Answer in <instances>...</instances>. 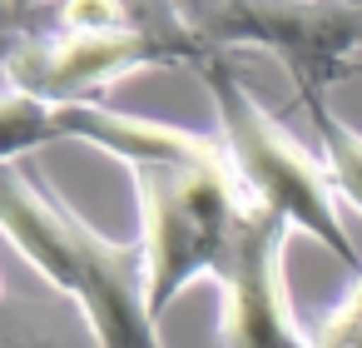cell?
I'll return each instance as SVG.
<instances>
[{
	"instance_id": "obj_1",
	"label": "cell",
	"mask_w": 362,
	"mask_h": 348,
	"mask_svg": "<svg viewBox=\"0 0 362 348\" xmlns=\"http://www.w3.org/2000/svg\"><path fill=\"white\" fill-rule=\"evenodd\" d=\"M0 224L50 288L70 293L85 308L105 348H164L159 313L144 293L139 239L119 244L90 229L45 174L25 169V159L6 164V219Z\"/></svg>"
},
{
	"instance_id": "obj_2",
	"label": "cell",
	"mask_w": 362,
	"mask_h": 348,
	"mask_svg": "<svg viewBox=\"0 0 362 348\" xmlns=\"http://www.w3.org/2000/svg\"><path fill=\"white\" fill-rule=\"evenodd\" d=\"M199 80L214 100L218 115V140L228 150V164L243 184V194L253 204H263L268 214H278L293 234L317 239L337 264L362 274V254L347 234V219L337 209V189L327 174V159L317 150H308L258 95L253 85L223 60V55H204L199 60Z\"/></svg>"
},
{
	"instance_id": "obj_3",
	"label": "cell",
	"mask_w": 362,
	"mask_h": 348,
	"mask_svg": "<svg viewBox=\"0 0 362 348\" xmlns=\"http://www.w3.org/2000/svg\"><path fill=\"white\" fill-rule=\"evenodd\" d=\"M134 174L139 199V249H144V293L149 308H164L194 284L214 279L233 229L248 209V194L233 164H144Z\"/></svg>"
},
{
	"instance_id": "obj_4",
	"label": "cell",
	"mask_w": 362,
	"mask_h": 348,
	"mask_svg": "<svg viewBox=\"0 0 362 348\" xmlns=\"http://www.w3.org/2000/svg\"><path fill=\"white\" fill-rule=\"evenodd\" d=\"M179 16L209 55L228 45L273 50L298 100L327 95V85L357 75L362 60V11L342 0H179Z\"/></svg>"
},
{
	"instance_id": "obj_5",
	"label": "cell",
	"mask_w": 362,
	"mask_h": 348,
	"mask_svg": "<svg viewBox=\"0 0 362 348\" xmlns=\"http://www.w3.org/2000/svg\"><path fill=\"white\" fill-rule=\"evenodd\" d=\"M209 50L149 26L129 30H11L6 45V85H21L40 100L75 105V100H100L119 80L154 70V65H199Z\"/></svg>"
},
{
	"instance_id": "obj_6",
	"label": "cell",
	"mask_w": 362,
	"mask_h": 348,
	"mask_svg": "<svg viewBox=\"0 0 362 348\" xmlns=\"http://www.w3.org/2000/svg\"><path fill=\"white\" fill-rule=\"evenodd\" d=\"M288 224L248 199L233 244L214 274L218 288V343L223 348H317V333L298 323L288 293Z\"/></svg>"
},
{
	"instance_id": "obj_7",
	"label": "cell",
	"mask_w": 362,
	"mask_h": 348,
	"mask_svg": "<svg viewBox=\"0 0 362 348\" xmlns=\"http://www.w3.org/2000/svg\"><path fill=\"white\" fill-rule=\"evenodd\" d=\"M55 115H60V140H80L90 150L119 159L124 169H144V164H228L223 140L194 135L184 125L144 120V115L115 110L105 100L55 105Z\"/></svg>"
},
{
	"instance_id": "obj_8",
	"label": "cell",
	"mask_w": 362,
	"mask_h": 348,
	"mask_svg": "<svg viewBox=\"0 0 362 348\" xmlns=\"http://www.w3.org/2000/svg\"><path fill=\"white\" fill-rule=\"evenodd\" d=\"M0 348H105L85 308L50 288V293H25L21 284H6L0 298Z\"/></svg>"
},
{
	"instance_id": "obj_9",
	"label": "cell",
	"mask_w": 362,
	"mask_h": 348,
	"mask_svg": "<svg viewBox=\"0 0 362 348\" xmlns=\"http://www.w3.org/2000/svg\"><path fill=\"white\" fill-rule=\"evenodd\" d=\"M303 110H308V120H313L317 155L327 159V174H332L337 199H342V204H352V209L362 214V130H357V125H347V120L327 105V95L303 100Z\"/></svg>"
},
{
	"instance_id": "obj_10",
	"label": "cell",
	"mask_w": 362,
	"mask_h": 348,
	"mask_svg": "<svg viewBox=\"0 0 362 348\" xmlns=\"http://www.w3.org/2000/svg\"><path fill=\"white\" fill-rule=\"evenodd\" d=\"M55 140H60L55 100H40L21 85H6V95H0V155H6V164H21L30 150L55 145Z\"/></svg>"
},
{
	"instance_id": "obj_11",
	"label": "cell",
	"mask_w": 362,
	"mask_h": 348,
	"mask_svg": "<svg viewBox=\"0 0 362 348\" xmlns=\"http://www.w3.org/2000/svg\"><path fill=\"white\" fill-rule=\"evenodd\" d=\"M317 348H362V298L347 288L342 303L322 318L317 328Z\"/></svg>"
},
{
	"instance_id": "obj_12",
	"label": "cell",
	"mask_w": 362,
	"mask_h": 348,
	"mask_svg": "<svg viewBox=\"0 0 362 348\" xmlns=\"http://www.w3.org/2000/svg\"><path fill=\"white\" fill-rule=\"evenodd\" d=\"M35 6H50V0H6V11H11V26H16L25 11H35ZM60 6H65V0H60Z\"/></svg>"
},
{
	"instance_id": "obj_13",
	"label": "cell",
	"mask_w": 362,
	"mask_h": 348,
	"mask_svg": "<svg viewBox=\"0 0 362 348\" xmlns=\"http://www.w3.org/2000/svg\"><path fill=\"white\" fill-rule=\"evenodd\" d=\"M342 6H357V11H362V0H342Z\"/></svg>"
},
{
	"instance_id": "obj_14",
	"label": "cell",
	"mask_w": 362,
	"mask_h": 348,
	"mask_svg": "<svg viewBox=\"0 0 362 348\" xmlns=\"http://www.w3.org/2000/svg\"><path fill=\"white\" fill-rule=\"evenodd\" d=\"M357 75H362V60H357Z\"/></svg>"
}]
</instances>
